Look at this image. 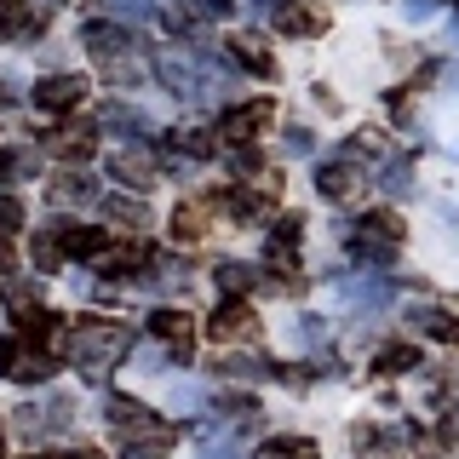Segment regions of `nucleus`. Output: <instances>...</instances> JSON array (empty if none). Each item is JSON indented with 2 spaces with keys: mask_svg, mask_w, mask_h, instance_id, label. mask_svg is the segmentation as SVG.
Wrapping results in <instances>:
<instances>
[{
  "mask_svg": "<svg viewBox=\"0 0 459 459\" xmlns=\"http://www.w3.org/2000/svg\"><path fill=\"white\" fill-rule=\"evenodd\" d=\"M207 333L219 339V344H241V339H258V316L247 310V305H224L212 310V322H207Z\"/></svg>",
  "mask_w": 459,
  "mask_h": 459,
  "instance_id": "obj_3",
  "label": "nucleus"
},
{
  "mask_svg": "<svg viewBox=\"0 0 459 459\" xmlns=\"http://www.w3.org/2000/svg\"><path fill=\"white\" fill-rule=\"evenodd\" d=\"M150 333L161 339L178 362H190V316H184V310H155L150 316Z\"/></svg>",
  "mask_w": 459,
  "mask_h": 459,
  "instance_id": "obj_9",
  "label": "nucleus"
},
{
  "mask_svg": "<svg viewBox=\"0 0 459 459\" xmlns=\"http://www.w3.org/2000/svg\"><path fill=\"white\" fill-rule=\"evenodd\" d=\"M270 115H276V104H270V98H258V104H247V109H230V115H224V138L241 150V143H253L258 133H264Z\"/></svg>",
  "mask_w": 459,
  "mask_h": 459,
  "instance_id": "obj_7",
  "label": "nucleus"
},
{
  "mask_svg": "<svg viewBox=\"0 0 459 459\" xmlns=\"http://www.w3.org/2000/svg\"><path fill=\"white\" fill-rule=\"evenodd\" d=\"M12 172H18V155H0V184H6Z\"/></svg>",
  "mask_w": 459,
  "mask_h": 459,
  "instance_id": "obj_24",
  "label": "nucleus"
},
{
  "mask_svg": "<svg viewBox=\"0 0 459 459\" xmlns=\"http://www.w3.org/2000/svg\"><path fill=\"white\" fill-rule=\"evenodd\" d=\"M172 236H178V241H201V236H207V207H201V201L178 207V212H172Z\"/></svg>",
  "mask_w": 459,
  "mask_h": 459,
  "instance_id": "obj_15",
  "label": "nucleus"
},
{
  "mask_svg": "<svg viewBox=\"0 0 459 459\" xmlns=\"http://www.w3.org/2000/svg\"><path fill=\"white\" fill-rule=\"evenodd\" d=\"M258 459H316V442L310 437H276L258 448Z\"/></svg>",
  "mask_w": 459,
  "mask_h": 459,
  "instance_id": "obj_17",
  "label": "nucleus"
},
{
  "mask_svg": "<svg viewBox=\"0 0 459 459\" xmlns=\"http://www.w3.org/2000/svg\"><path fill=\"white\" fill-rule=\"evenodd\" d=\"M420 368V351L413 344H391V351H379V373H408Z\"/></svg>",
  "mask_w": 459,
  "mask_h": 459,
  "instance_id": "obj_20",
  "label": "nucleus"
},
{
  "mask_svg": "<svg viewBox=\"0 0 459 459\" xmlns=\"http://www.w3.org/2000/svg\"><path fill=\"white\" fill-rule=\"evenodd\" d=\"M276 29L281 35H322L327 12L310 6V0H276Z\"/></svg>",
  "mask_w": 459,
  "mask_h": 459,
  "instance_id": "obj_6",
  "label": "nucleus"
},
{
  "mask_svg": "<svg viewBox=\"0 0 459 459\" xmlns=\"http://www.w3.org/2000/svg\"><path fill=\"white\" fill-rule=\"evenodd\" d=\"M121 47H126V35L115 23H86V52L98 57V64H115L121 57Z\"/></svg>",
  "mask_w": 459,
  "mask_h": 459,
  "instance_id": "obj_13",
  "label": "nucleus"
},
{
  "mask_svg": "<svg viewBox=\"0 0 459 459\" xmlns=\"http://www.w3.org/2000/svg\"><path fill=\"white\" fill-rule=\"evenodd\" d=\"M0 299H6V305H12V316L23 322V316H35V299H40V287L29 281V276H12V281H0Z\"/></svg>",
  "mask_w": 459,
  "mask_h": 459,
  "instance_id": "obj_14",
  "label": "nucleus"
},
{
  "mask_svg": "<svg viewBox=\"0 0 459 459\" xmlns=\"http://www.w3.org/2000/svg\"><path fill=\"white\" fill-rule=\"evenodd\" d=\"M316 190H322L327 201H351L356 190H362V167H356V161H327V167H316Z\"/></svg>",
  "mask_w": 459,
  "mask_h": 459,
  "instance_id": "obj_8",
  "label": "nucleus"
},
{
  "mask_svg": "<svg viewBox=\"0 0 459 459\" xmlns=\"http://www.w3.org/2000/svg\"><path fill=\"white\" fill-rule=\"evenodd\" d=\"M47 150L57 155V161H86V155L98 150V126H64V133L47 138Z\"/></svg>",
  "mask_w": 459,
  "mask_h": 459,
  "instance_id": "obj_10",
  "label": "nucleus"
},
{
  "mask_svg": "<svg viewBox=\"0 0 459 459\" xmlns=\"http://www.w3.org/2000/svg\"><path fill=\"white\" fill-rule=\"evenodd\" d=\"M40 459H104V454H98V448H47Z\"/></svg>",
  "mask_w": 459,
  "mask_h": 459,
  "instance_id": "obj_23",
  "label": "nucleus"
},
{
  "mask_svg": "<svg viewBox=\"0 0 459 459\" xmlns=\"http://www.w3.org/2000/svg\"><path fill=\"white\" fill-rule=\"evenodd\" d=\"M126 344H133V327H126V322H109V316H86L75 333H64L69 362H75L86 379H104V373L126 356Z\"/></svg>",
  "mask_w": 459,
  "mask_h": 459,
  "instance_id": "obj_1",
  "label": "nucleus"
},
{
  "mask_svg": "<svg viewBox=\"0 0 459 459\" xmlns=\"http://www.w3.org/2000/svg\"><path fill=\"white\" fill-rule=\"evenodd\" d=\"M104 219L121 224V230H143V201H133V195H109V201H104Z\"/></svg>",
  "mask_w": 459,
  "mask_h": 459,
  "instance_id": "obj_16",
  "label": "nucleus"
},
{
  "mask_svg": "<svg viewBox=\"0 0 459 459\" xmlns=\"http://www.w3.org/2000/svg\"><path fill=\"white\" fill-rule=\"evenodd\" d=\"M219 287H224V293H247V287H253V270L247 264H219Z\"/></svg>",
  "mask_w": 459,
  "mask_h": 459,
  "instance_id": "obj_21",
  "label": "nucleus"
},
{
  "mask_svg": "<svg viewBox=\"0 0 459 459\" xmlns=\"http://www.w3.org/2000/svg\"><path fill=\"white\" fill-rule=\"evenodd\" d=\"M207 6H212V12H224V6H230V0H207Z\"/></svg>",
  "mask_w": 459,
  "mask_h": 459,
  "instance_id": "obj_25",
  "label": "nucleus"
},
{
  "mask_svg": "<svg viewBox=\"0 0 459 459\" xmlns=\"http://www.w3.org/2000/svg\"><path fill=\"white\" fill-rule=\"evenodd\" d=\"M0 459H6V448H0Z\"/></svg>",
  "mask_w": 459,
  "mask_h": 459,
  "instance_id": "obj_26",
  "label": "nucleus"
},
{
  "mask_svg": "<svg viewBox=\"0 0 459 459\" xmlns=\"http://www.w3.org/2000/svg\"><path fill=\"white\" fill-rule=\"evenodd\" d=\"M0 224H6V230H18V224H23V207H18L12 195H0Z\"/></svg>",
  "mask_w": 459,
  "mask_h": 459,
  "instance_id": "obj_22",
  "label": "nucleus"
},
{
  "mask_svg": "<svg viewBox=\"0 0 459 459\" xmlns=\"http://www.w3.org/2000/svg\"><path fill=\"white\" fill-rule=\"evenodd\" d=\"M356 230H362L356 241H362L368 258H391V253L402 247V219H396V212H368Z\"/></svg>",
  "mask_w": 459,
  "mask_h": 459,
  "instance_id": "obj_2",
  "label": "nucleus"
},
{
  "mask_svg": "<svg viewBox=\"0 0 459 459\" xmlns=\"http://www.w3.org/2000/svg\"><path fill=\"white\" fill-rule=\"evenodd\" d=\"M18 413H23L18 425L29 430V437H35V430H40V408H18ZM69 413H75L69 402H52V420H47V425H52V430H64V425H69Z\"/></svg>",
  "mask_w": 459,
  "mask_h": 459,
  "instance_id": "obj_19",
  "label": "nucleus"
},
{
  "mask_svg": "<svg viewBox=\"0 0 459 459\" xmlns=\"http://www.w3.org/2000/svg\"><path fill=\"white\" fill-rule=\"evenodd\" d=\"M81 98H86V81L81 75H47V81L35 86V104L47 109V115H69Z\"/></svg>",
  "mask_w": 459,
  "mask_h": 459,
  "instance_id": "obj_5",
  "label": "nucleus"
},
{
  "mask_svg": "<svg viewBox=\"0 0 459 459\" xmlns=\"http://www.w3.org/2000/svg\"><path fill=\"white\" fill-rule=\"evenodd\" d=\"M40 29H47V12H40V0H0V35L35 40Z\"/></svg>",
  "mask_w": 459,
  "mask_h": 459,
  "instance_id": "obj_4",
  "label": "nucleus"
},
{
  "mask_svg": "<svg viewBox=\"0 0 459 459\" xmlns=\"http://www.w3.org/2000/svg\"><path fill=\"white\" fill-rule=\"evenodd\" d=\"M47 195L52 201H92V178H81V172H57Z\"/></svg>",
  "mask_w": 459,
  "mask_h": 459,
  "instance_id": "obj_18",
  "label": "nucleus"
},
{
  "mask_svg": "<svg viewBox=\"0 0 459 459\" xmlns=\"http://www.w3.org/2000/svg\"><path fill=\"white\" fill-rule=\"evenodd\" d=\"M230 57H236L241 69H253V75H276V57L264 52L258 35H236V40H230Z\"/></svg>",
  "mask_w": 459,
  "mask_h": 459,
  "instance_id": "obj_12",
  "label": "nucleus"
},
{
  "mask_svg": "<svg viewBox=\"0 0 459 459\" xmlns=\"http://www.w3.org/2000/svg\"><path fill=\"white\" fill-rule=\"evenodd\" d=\"M109 172L126 184V190H150V184H155V161H150V155H138V150H121L109 161Z\"/></svg>",
  "mask_w": 459,
  "mask_h": 459,
  "instance_id": "obj_11",
  "label": "nucleus"
}]
</instances>
